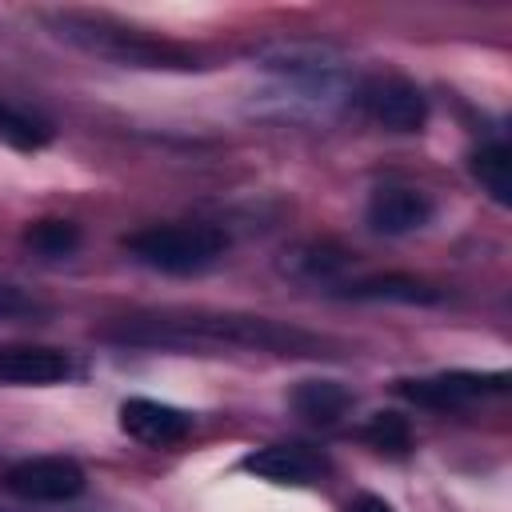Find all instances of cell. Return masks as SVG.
Wrapping results in <instances>:
<instances>
[{
	"label": "cell",
	"mask_w": 512,
	"mask_h": 512,
	"mask_svg": "<svg viewBox=\"0 0 512 512\" xmlns=\"http://www.w3.org/2000/svg\"><path fill=\"white\" fill-rule=\"evenodd\" d=\"M104 336L144 348H248V352H280V356H308L320 348V340L296 324H280L268 316H240V312L132 316L108 328Z\"/></svg>",
	"instance_id": "cell-1"
},
{
	"label": "cell",
	"mask_w": 512,
	"mask_h": 512,
	"mask_svg": "<svg viewBox=\"0 0 512 512\" xmlns=\"http://www.w3.org/2000/svg\"><path fill=\"white\" fill-rule=\"evenodd\" d=\"M348 296H356V300H396V304H436V300H440L436 288H428V284L416 280V276H400V272L356 280V284L348 288Z\"/></svg>",
	"instance_id": "cell-13"
},
{
	"label": "cell",
	"mask_w": 512,
	"mask_h": 512,
	"mask_svg": "<svg viewBox=\"0 0 512 512\" xmlns=\"http://www.w3.org/2000/svg\"><path fill=\"white\" fill-rule=\"evenodd\" d=\"M344 512H392V504L388 500H380V496H372V492H360V496H352L348 500V508Z\"/></svg>",
	"instance_id": "cell-20"
},
{
	"label": "cell",
	"mask_w": 512,
	"mask_h": 512,
	"mask_svg": "<svg viewBox=\"0 0 512 512\" xmlns=\"http://www.w3.org/2000/svg\"><path fill=\"white\" fill-rule=\"evenodd\" d=\"M292 408L312 424H336L352 408V392L336 380H304L292 392Z\"/></svg>",
	"instance_id": "cell-12"
},
{
	"label": "cell",
	"mask_w": 512,
	"mask_h": 512,
	"mask_svg": "<svg viewBox=\"0 0 512 512\" xmlns=\"http://www.w3.org/2000/svg\"><path fill=\"white\" fill-rule=\"evenodd\" d=\"M472 176L480 180V188L496 200V204H508L512 200V152L508 144H484L476 156H472Z\"/></svg>",
	"instance_id": "cell-14"
},
{
	"label": "cell",
	"mask_w": 512,
	"mask_h": 512,
	"mask_svg": "<svg viewBox=\"0 0 512 512\" xmlns=\"http://www.w3.org/2000/svg\"><path fill=\"white\" fill-rule=\"evenodd\" d=\"M360 104H364V112L376 124H384L392 132H420L424 120H428L424 92L412 80H404V76H376V80H368L360 88Z\"/></svg>",
	"instance_id": "cell-7"
},
{
	"label": "cell",
	"mask_w": 512,
	"mask_h": 512,
	"mask_svg": "<svg viewBox=\"0 0 512 512\" xmlns=\"http://www.w3.org/2000/svg\"><path fill=\"white\" fill-rule=\"evenodd\" d=\"M368 228L372 232H384V236H404V232H416L432 220V200L420 192V188H408V184H384L368 196Z\"/></svg>",
	"instance_id": "cell-9"
},
{
	"label": "cell",
	"mask_w": 512,
	"mask_h": 512,
	"mask_svg": "<svg viewBox=\"0 0 512 512\" xmlns=\"http://www.w3.org/2000/svg\"><path fill=\"white\" fill-rule=\"evenodd\" d=\"M348 264V256L344 252H336V248H328V244H312V248H304V252H296L292 256V268L296 272H304V276H332V272H340Z\"/></svg>",
	"instance_id": "cell-18"
},
{
	"label": "cell",
	"mask_w": 512,
	"mask_h": 512,
	"mask_svg": "<svg viewBox=\"0 0 512 512\" xmlns=\"http://www.w3.org/2000/svg\"><path fill=\"white\" fill-rule=\"evenodd\" d=\"M364 436H368L376 448H388V452H408V444H412V432H408L404 416H396V412H376V416L368 420Z\"/></svg>",
	"instance_id": "cell-17"
},
{
	"label": "cell",
	"mask_w": 512,
	"mask_h": 512,
	"mask_svg": "<svg viewBox=\"0 0 512 512\" xmlns=\"http://www.w3.org/2000/svg\"><path fill=\"white\" fill-rule=\"evenodd\" d=\"M0 140L20 148V152H32V148H44L52 140V128L44 120H36L32 112L0 100Z\"/></svg>",
	"instance_id": "cell-15"
},
{
	"label": "cell",
	"mask_w": 512,
	"mask_h": 512,
	"mask_svg": "<svg viewBox=\"0 0 512 512\" xmlns=\"http://www.w3.org/2000/svg\"><path fill=\"white\" fill-rule=\"evenodd\" d=\"M260 68L268 76H276V84L284 92H292V100H332L344 88V56L324 48V44H272L260 52Z\"/></svg>",
	"instance_id": "cell-4"
},
{
	"label": "cell",
	"mask_w": 512,
	"mask_h": 512,
	"mask_svg": "<svg viewBox=\"0 0 512 512\" xmlns=\"http://www.w3.org/2000/svg\"><path fill=\"white\" fill-rule=\"evenodd\" d=\"M504 388H508L504 372H440V376H424V380H404L400 396L420 408L452 412V408H468L484 396H496Z\"/></svg>",
	"instance_id": "cell-6"
},
{
	"label": "cell",
	"mask_w": 512,
	"mask_h": 512,
	"mask_svg": "<svg viewBox=\"0 0 512 512\" xmlns=\"http://www.w3.org/2000/svg\"><path fill=\"white\" fill-rule=\"evenodd\" d=\"M4 488L32 504H64L84 492V468L68 456H32L4 472Z\"/></svg>",
	"instance_id": "cell-5"
},
{
	"label": "cell",
	"mask_w": 512,
	"mask_h": 512,
	"mask_svg": "<svg viewBox=\"0 0 512 512\" xmlns=\"http://www.w3.org/2000/svg\"><path fill=\"white\" fill-rule=\"evenodd\" d=\"M56 28H60L64 40L80 44L84 52H96V56H108V60H120V64H136V68H192L196 64V56L184 52L180 44L152 40L136 28H120V24H108V20L60 16Z\"/></svg>",
	"instance_id": "cell-3"
},
{
	"label": "cell",
	"mask_w": 512,
	"mask_h": 512,
	"mask_svg": "<svg viewBox=\"0 0 512 512\" xmlns=\"http://www.w3.org/2000/svg\"><path fill=\"white\" fill-rule=\"evenodd\" d=\"M124 248L156 272L192 276V272L212 268L224 256L228 236L212 224H148V228L124 236Z\"/></svg>",
	"instance_id": "cell-2"
},
{
	"label": "cell",
	"mask_w": 512,
	"mask_h": 512,
	"mask_svg": "<svg viewBox=\"0 0 512 512\" xmlns=\"http://www.w3.org/2000/svg\"><path fill=\"white\" fill-rule=\"evenodd\" d=\"M24 244L36 252V256H48V260H60V256H72L76 244H80V228L72 220H36L24 228Z\"/></svg>",
	"instance_id": "cell-16"
},
{
	"label": "cell",
	"mask_w": 512,
	"mask_h": 512,
	"mask_svg": "<svg viewBox=\"0 0 512 512\" xmlns=\"http://www.w3.org/2000/svg\"><path fill=\"white\" fill-rule=\"evenodd\" d=\"M240 468L272 484H312L324 472V456H316L304 444H268V448L248 452Z\"/></svg>",
	"instance_id": "cell-11"
},
{
	"label": "cell",
	"mask_w": 512,
	"mask_h": 512,
	"mask_svg": "<svg viewBox=\"0 0 512 512\" xmlns=\"http://www.w3.org/2000/svg\"><path fill=\"white\" fill-rule=\"evenodd\" d=\"M72 372V360L48 344H0V384H60Z\"/></svg>",
	"instance_id": "cell-10"
},
{
	"label": "cell",
	"mask_w": 512,
	"mask_h": 512,
	"mask_svg": "<svg viewBox=\"0 0 512 512\" xmlns=\"http://www.w3.org/2000/svg\"><path fill=\"white\" fill-rule=\"evenodd\" d=\"M120 428L148 444V448H168V444H180L188 432H192V416L172 408V404H160V400H148V396H132L120 404Z\"/></svg>",
	"instance_id": "cell-8"
},
{
	"label": "cell",
	"mask_w": 512,
	"mask_h": 512,
	"mask_svg": "<svg viewBox=\"0 0 512 512\" xmlns=\"http://www.w3.org/2000/svg\"><path fill=\"white\" fill-rule=\"evenodd\" d=\"M40 312H44V304L32 292H24L20 284L0 280V320H28V316H40Z\"/></svg>",
	"instance_id": "cell-19"
}]
</instances>
